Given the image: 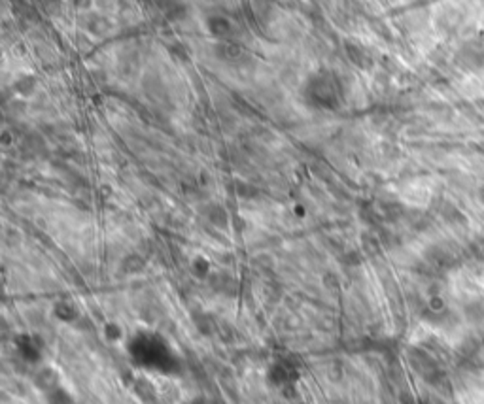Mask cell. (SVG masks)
Listing matches in <instances>:
<instances>
[{"mask_svg": "<svg viewBox=\"0 0 484 404\" xmlns=\"http://www.w3.org/2000/svg\"><path fill=\"white\" fill-rule=\"evenodd\" d=\"M50 403L51 404H74L72 398L68 397L63 390H59V387L50 393Z\"/></svg>", "mask_w": 484, "mask_h": 404, "instance_id": "6da1fadb", "label": "cell"}]
</instances>
